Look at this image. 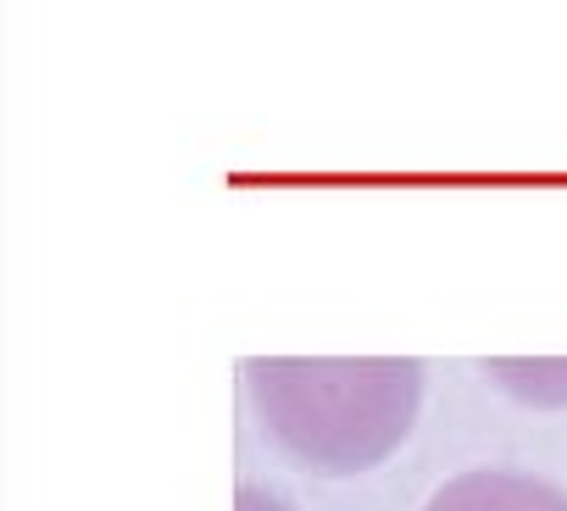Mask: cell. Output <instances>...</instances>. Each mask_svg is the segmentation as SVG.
<instances>
[{"label":"cell","mask_w":567,"mask_h":511,"mask_svg":"<svg viewBox=\"0 0 567 511\" xmlns=\"http://www.w3.org/2000/svg\"><path fill=\"white\" fill-rule=\"evenodd\" d=\"M261 423L278 445L323 472H357L390 456L423 395V367L379 362H245Z\"/></svg>","instance_id":"obj_1"},{"label":"cell","mask_w":567,"mask_h":511,"mask_svg":"<svg viewBox=\"0 0 567 511\" xmlns=\"http://www.w3.org/2000/svg\"><path fill=\"white\" fill-rule=\"evenodd\" d=\"M423 511H567V494L534 472L478 467V472L451 478Z\"/></svg>","instance_id":"obj_2"},{"label":"cell","mask_w":567,"mask_h":511,"mask_svg":"<svg viewBox=\"0 0 567 511\" xmlns=\"http://www.w3.org/2000/svg\"><path fill=\"white\" fill-rule=\"evenodd\" d=\"M239 511H290V505H284L272 489H256V483H245V489H239Z\"/></svg>","instance_id":"obj_3"}]
</instances>
